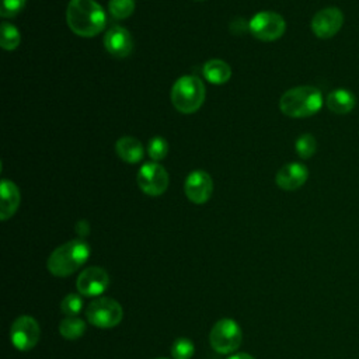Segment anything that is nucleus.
Instances as JSON below:
<instances>
[{"label":"nucleus","mask_w":359,"mask_h":359,"mask_svg":"<svg viewBox=\"0 0 359 359\" xmlns=\"http://www.w3.org/2000/svg\"><path fill=\"white\" fill-rule=\"evenodd\" d=\"M184 191L187 198L196 205H202L209 201L213 192V181L210 175L203 170H195L188 174Z\"/></svg>","instance_id":"obj_12"},{"label":"nucleus","mask_w":359,"mask_h":359,"mask_svg":"<svg viewBox=\"0 0 359 359\" xmlns=\"http://www.w3.org/2000/svg\"><path fill=\"white\" fill-rule=\"evenodd\" d=\"M27 0H0V15L1 17H14L25 6Z\"/></svg>","instance_id":"obj_26"},{"label":"nucleus","mask_w":359,"mask_h":359,"mask_svg":"<svg viewBox=\"0 0 359 359\" xmlns=\"http://www.w3.org/2000/svg\"><path fill=\"white\" fill-rule=\"evenodd\" d=\"M344 25V13L338 7H325L317 11L310 22L313 34L320 39L335 36Z\"/></svg>","instance_id":"obj_10"},{"label":"nucleus","mask_w":359,"mask_h":359,"mask_svg":"<svg viewBox=\"0 0 359 359\" xmlns=\"http://www.w3.org/2000/svg\"><path fill=\"white\" fill-rule=\"evenodd\" d=\"M136 181L142 192H144L146 195L160 196L167 191L170 180L165 168L161 164L156 161H149L139 168Z\"/></svg>","instance_id":"obj_8"},{"label":"nucleus","mask_w":359,"mask_h":359,"mask_svg":"<svg viewBox=\"0 0 359 359\" xmlns=\"http://www.w3.org/2000/svg\"><path fill=\"white\" fill-rule=\"evenodd\" d=\"M325 105L337 115H346L356 107V97L346 88H337L327 95Z\"/></svg>","instance_id":"obj_16"},{"label":"nucleus","mask_w":359,"mask_h":359,"mask_svg":"<svg viewBox=\"0 0 359 359\" xmlns=\"http://www.w3.org/2000/svg\"><path fill=\"white\" fill-rule=\"evenodd\" d=\"M243 331L237 321L233 318L219 320L210 330L209 342L213 351L226 355L233 353L241 345Z\"/></svg>","instance_id":"obj_5"},{"label":"nucleus","mask_w":359,"mask_h":359,"mask_svg":"<svg viewBox=\"0 0 359 359\" xmlns=\"http://www.w3.org/2000/svg\"><path fill=\"white\" fill-rule=\"evenodd\" d=\"M90 245L83 238L70 240L52 251L48 258V271L57 278L74 273L90 257Z\"/></svg>","instance_id":"obj_2"},{"label":"nucleus","mask_w":359,"mask_h":359,"mask_svg":"<svg viewBox=\"0 0 359 359\" xmlns=\"http://www.w3.org/2000/svg\"><path fill=\"white\" fill-rule=\"evenodd\" d=\"M294 149H296V153L300 158L306 160V158H310L314 156L316 150H317V142H316V137L310 133H303L300 135L296 142H294Z\"/></svg>","instance_id":"obj_21"},{"label":"nucleus","mask_w":359,"mask_h":359,"mask_svg":"<svg viewBox=\"0 0 359 359\" xmlns=\"http://www.w3.org/2000/svg\"><path fill=\"white\" fill-rule=\"evenodd\" d=\"M41 328L38 321L31 316H20L10 328L11 344L18 351H31L39 341Z\"/></svg>","instance_id":"obj_9"},{"label":"nucleus","mask_w":359,"mask_h":359,"mask_svg":"<svg viewBox=\"0 0 359 359\" xmlns=\"http://www.w3.org/2000/svg\"><path fill=\"white\" fill-rule=\"evenodd\" d=\"M109 286V276L101 266H88L80 272L76 279V287L80 294L95 297L102 294Z\"/></svg>","instance_id":"obj_11"},{"label":"nucleus","mask_w":359,"mask_h":359,"mask_svg":"<svg viewBox=\"0 0 359 359\" xmlns=\"http://www.w3.org/2000/svg\"><path fill=\"white\" fill-rule=\"evenodd\" d=\"M59 332L65 339H79L86 332V323L76 316H69L60 321Z\"/></svg>","instance_id":"obj_19"},{"label":"nucleus","mask_w":359,"mask_h":359,"mask_svg":"<svg viewBox=\"0 0 359 359\" xmlns=\"http://www.w3.org/2000/svg\"><path fill=\"white\" fill-rule=\"evenodd\" d=\"M205 101V86L196 76H182L172 84L171 102L182 114L196 112Z\"/></svg>","instance_id":"obj_4"},{"label":"nucleus","mask_w":359,"mask_h":359,"mask_svg":"<svg viewBox=\"0 0 359 359\" xmlns=\"http://www.w3.org/2000/svg\"><path fill=\"white\" fill-rule=\"evenodd\" d=\"M21 42L20 31L10 22H1V36L0 45L6 50H14Z\"/></svg>","instance_id":"obj_20"},{"label":"nucleus","mask_w":359,"mask_h":359,"mask_svg":"<svg viewBox=\"0 0 359 359\" xmlns=\"http://www.w3.org/2000/svg\"><path fill=\"white\" fill-rule=\"evenodd\" d=\"M158 359H167V358H158Z\"/></svg>","instance_id":"obj_29"},{"label":"nucleus","mask_w":359,"mask_h":359,"mask_svg":"<svg viewBox=\"0 0 359 359\" xmlns=\"http://www.w3.org/2000/svg\"><path fill=\"white\" fill-rule=\"evenodd\" d=\"M194 352V342L188 338H177L171 346V355L174 359H191Z\"/></svg>","instance_id":"obj_23"},{"label":"nucleus","mask_w":359,"mask_h":359,"mask_svg":"<svg viewBox=\"0 0 359 359\" xmlns=\"http://www.w3.org/2000/svg\"><path fill=\"white\" fill-rule=\"evenodd\" d=\"M86 317L97 328H114L122 321L123 309L115 299L98 297L88 304Z\"/></svg>","instance_id":"obj_6"},{"label":"nucleus","mask_w":359,"mask_h":359,"mask_svg":"<svg viewBox=\"0 0 359 359\" xmlns=\"http://www.w3.org/2000/svg\"><path fill=\"white\" fill-rule=\"evenodd\" d=\"M83 309V299L76 293H69L63 297L60 303V310L63 314L69 316H77Z\"/></svg>","instance_id":"obj_25"},{"label":"nucleus","mask_w":359,"mask_h":359,"mask_svg":"<svg viewBox=\"0 0 359 359\" xmlns=\"http://www.w3.org/2000/svg\"><path fill=\"white\" fill-rule=\"evenodd\" d=\"M248 29L257 39L272 42L285 34L286 22L283 17L275 11H259L250 20Z\"/></svg>","instance_id":"obj_7"},{"label":"nucleus","mask_w":359,"mask_h":359,"mask_svg":"<svg viewBox=\"0 0 359 359\" xmlns=\"http://www.w3.org/2000/svg\"><path fill=\"white\" fill-rule=\"evenodd\" d=\"M229 359H254L251 355L248 353H244V352H240V353H234L231 355Z\"/></svg>","instance_id":"obj_28"},{"label":"nucleus","mask_w":359,"mask_h":359,"mask_svg":"<svg viewBox=\"0 0 359 359\" xmlns=\"http://www.w3.org/2000/svg\"><path fill=\"white\" fill-rule=\"evenodd\" d=\"M76 233L80 236V237H86L88 233H90V224L87 220H79L76 223Z\"/></svg>","instance_id":"obj_27"},{"label":"nucleus","mask_w":359,"mask_h":359,"mask_svg":"<svg viewBox=\"0 0 359 359\" xmlns=\"http://www.w3.org/2000/svg\"><path fill=\"white\" fill-rule=\"evenodd\" d=\"M0 185V219L4 222L17 212L21 196L17 185L13 181L1 180Z\"/></svg>","instance_id":"obj_15"},{"label":"nucleus","mask_w":359,"mask_h":359,"mask_svg":"<svg viewBox=\"0 0 359 359\" xmlns=\"http://www.w3.org/2000/svg\"><path fill=\"white\" fill-rule=\"evenodd\" d=\"M104 46L107 52L116 59L128 57L133 49L132 35L123 27H111L104 35Z\"/></svg>","instance_id":"obj_13"},{"label":"nucleus","mask_w":359,"mask_h":359,"mask_svg":"<svg viewBox=\"0 0 359 359\" xmlns=\"http://www.w3.org/2000/svg\"><path fill=\"white\" fill-rule=\"evenodd\" d=\"M135 0H109L108 10L116 20H125L135 11Z\"/></svg>","instance_id":"obj_22"},{"label":"nucleus","mask_w":359,"mask_h":359,"mask_svg":"<svg viewBox=\"0 0 359 359\" xmlns=\"http://www.w3.org/2000/svg\"><path fill=\"white\" fill-rule=\"evenodd\" d=\"M203 77L213 84H224L231 77L230 66L220 59H210L202 67Z\"/></svg>","instance_id":"obj_18"},{"label":"nucleus","mask_w":359,"mask_h":359,"mask_svg":"<svg viewBox=\"0 0 359 359\" xmlns=\"http://www.w3.org/2000/svg\"><path fill=\"white\" fill-rule=\"evenodd\" d=\"M116 154L121 160L129 164H136L142 161L144 156V147L136 137L132 136H122L115 143Z\"/></svg>","instance_id":"obj_17"},{"label":"nucleus","mask_w":359,"mask_h":359,"mask_svg":"<svg viewBox=\"0 0 359 359\" xmlns=\"http://www.w3.org/2000/svg\"><path fill=\"white\" fill-rule=\"evenodd\" d=\"M323 94L314 86H297L279 100V109L289 118H307L317 114L323 107Z\"/></svg>","instance_id":"obj_3"},{"label":"nucleus","mask_w":359,"mask_h":359,"mask_svg":"<svg viewBox=\"0 0 359 359\" xmlns=\"http://www.w3.org/2000/svg\"><path fill=\"white\" fill-rule=\"evenodd\" d=\"M167 153H168V143L164 137L154 136L149 140L147 154L150 156V158H153L154 161H160L167 156Z\"/></svg>","instance_id":"obj_24"},{"label":"nucleus","mask_w":359,"mask_h":359,"mask_svg":"<svg viewBox=\"0 0 359 359\" xmlns=\"http://www.w3.org/2000/svg\"><path fill=\"white\" fill-rule=\"evenodd\" d=\"M66 22L76 35L90 38L104 29L107 18L95 0H70L66 8Z\"/></svg>","instance_id":"obj_1"},{"label":"nucleus","mask_w":359,"mask_h":359,"mask_svg":"<svg viewBox=\"0 0 359 359\" xmlns=\"http://www.w3.org/2000/svg\"><path fill=\"white\" fill-rule=\"evenodd\" d=\"M309 178V170L302 163H287L280 167L276 172L275 181L280 189L285 191H296L304 185Z\"/></svg>","instance_id":"obj_14"}]
</instances>
